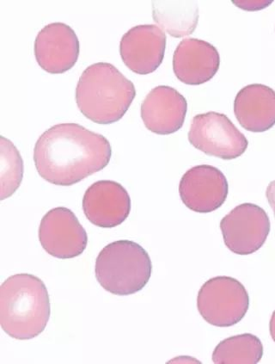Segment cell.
Masks as SVG:
<instances>
[{
  "instance_id": "20",
  "label": "cell",
  "mask_w": 275,
  "mask_h": 364,
  "mask_svg": "<svg viewBox=\"0 0 275 364\" xmlns=\"http://www.w3.org/2000/svg\"><path fill=\"white\" fill-rule=\"evenodd\" d=\"M266 196L270 207L272 208L275 216V180L271 182L268 188H266Z\"/></svg>"
},
{
  "instance_id": "6",
  "label": "cell",
  "mask_w": 275,
  "mask_h": 364,
  "mask_svg": "<svg viewBox=\"0 0 275 364\" xmlns=\"http://www.w3.org/2000/svg\"><path fill=\"white\" fill-rule=\"evenodd\" d=\"M188 141L209 156L232 161L247 150L244 134L224 114L207 112L193 118Z\"/></svg>"
},
{
  "instance_id": "4",
  "label": "cell",
  "mask_w": 275,
  "mask_h": 364,
  "mask_svg": "<svg viewBox=\"0 0 275 364\" xmlns=\"http://www.w3.org/2000/svg\"><path fill=\"white\" fill-rule=\"evenodd\" d=\"M153 264L141 245L117 240L102 249L96 260V277L106 291L129 296L149 284Z\"/></svg>"
},
{
  "instance_id": "16",
  "label": "cell",
  "mask_w": 275,
  "mask_h": 364,
  "mask_svg": "<svg viewBox=\"0 0 275 364\" xmlns=\"http://www.w3.org/2000/svg\"><path fill=\"white\" fill-rule=\"evenodd\" d=\"M153 16L162 31L176 38H184L195 31L199 7L193 1H153Z\"/></svg>"
},
{
  "instance_id": "12",
  "label": "cell",
  "mask_w": 275,
  "mask_h": 364,
  "mask_svg": "<svg viewBox=\"0 0 275 364\" xmlns=\"http://www.w3.org/2000/svg\"><path fill=\"white\" fill-rule=\"evenodd\" d=\"M83 210L86 218L95 226L116 228L129 218L131 198L129 192L120 183L101 180L85 191Z\"/></svg>"
},
{
  "instance_id": "15",
  "label": "cell",
  "mask_w": 275,
  "mask_h": 364,
  "mask_svg": "<svg viewBox=\"0 0 275 364\" xmlns=\"http://www.w3.org/2000/svg\"><path fill=\"white\" fill-rule=\"evenodd\" d=\"M234 114L244 129L266 132L275 125V91L264 85H247L237 94Z\"/></svg>"
},
{
  "instance_id": "9",
  "label": "cell",
  "mask_w": 275,
  "mask_h": 364,
  "mask_svg": "<svg viewBox=\"0 0 275 364\" xmlns=\"http://www.w3.org/2000/svg\"><path fill=\"white\" fill-rule=\"evenodd\" d=\"M229 193L227 178L220 169L209 165L192 167L183 176L179 194L190 210L211 213L223 205Z\"/></svg>"
},
{
  "instance_id": "19",
  "label": "cell",
  "mask_w": 275,
  "mask_h": 364,
  "mask_svg": "<svg viewBox=\"0 0 275 364\" xmlns=\"http://www.w3.org/2000/svg\"><path fill=\"white\" fill-rule=\"evenodd\" d=\"M235 5L241 9L248 11H254L264 9L269 6L273 1H233Z\"/></svg>"
},
{
  "instance_id": "10",
  "label": "cell",
  "mask_w": 275,
  "mask_h": 364,
  "mask_svg": "<svg viewBox=\"0 0 275 364\" xmlns=\"http://www.w3.org/2000/svg\"><path fill=\"white\" fill-rule=\"evenodd\" d=\"M35 56L40 67L52 75H60L75 67L80 56V41L67 24L45 26L35 41Z\"/></svg>"
},
{
  "instance_id": "1",
  "label": "cell",
  "mask_w": 275,
  "mask_h": 364,
  "mask_svg": "<svg viewBox=\"0 0 275 364\" xmlns=\"http://www.w3.org/2000/svg\"><path fill=\"white\" fill-rule=\"evenodd\" d=\"M112 149L104 136L77 124H60L36 141L34 161L41 177L53 185L70 186L105 168Z\"/></svg>"
},
{
  "instance_id": "21",
  "label": "cell",
  "mask_w": 275,
  "mask_h": 364,
  "mask_svg": "<svg viewBox=\"0 0 275 364\" xmlns=\"http://www.w3.org/2000/svg\"><path fill=\"white\" fill-rule=\"evenodd\" d=\"M269 331L271 338H272L274 342L275 343V310L271 316L270 323H269Z\"/></svg>"
},
{
  "instance_id": "8",
  "label": "cell",
  "mask_w": 275,
  "mask_h": 364,
  "mask_svg": "<svg viewBox=\"0 0 275 364\" xmlns=\"http://www.w3.org/2000/svg\"><path fill=\"white\" fill-rule=\"evenodd\" d=\"M39 240L44 250L56 259H73L87 247L88 236L75 213L58 207L48 211L41 222Z\"/></svg>"
},
{
  "instance_id": "7",
  "label": "cell",
  "mask_w": 275,
  "mask_h": 364,
  "mask_svg": "<svg viewBox=\"0 0 275 364\" xmlns=\"http://www.w3.org/2000/svg\"><path fill=\"white\" fill-rule=\"evenodd\" d=\"M270 228L266 212L253 203L234 208L220 223L225 245L237 255H249L260 250L268 239Z\"/></svg>"
},
{
  "instance_id": "13",
  "label": "cell",
  "mask_w": 275,
  "mask_h": 364,
  "mask_svg": "<svg viewBox=\"0 0 275 364\" xmlns=\"http://www.w3.org/2000/svg\"><path fill=\"white\" fill-rule=\"evenodd\" d=\"M187 112L186 98L166 85L151 90L141 105L144 124L151 132L160 136L174 134L182 129Z\"/></svg>"
},
{
  "instance_id": "2",
  "label": "cell",
  "mask_w": 275,
  "mask_h": 364,
  "mask_svg": "<svg viewBox=\"0 0 275 364\" xmlns=\"http://www.w3.org/2000/svg\"><path fill=\"white\" fill-rule=\"evenodd\" d=\"M50 313L48 289L38 277L18 274L0 287V325L11 338L38 337L46 328Z\"/></svg>"
},
{
  "instance_id": "18",
  "label": "cell",
  "mask_w": 275,
  "mask_h": 364,
  "mask_svg": "<svg viewBox=\"0 0 275 364\" xmlns=\"http://www.w3.org/2000/svg\"><path fill=\"white\" fill-rule=\"evenodd\" d=\"M1 198H10L18 189L23 181V161L18 150L8 139L1 136Z\"/></svg>"
},
{
  "instance_id": "5",
  "label": "cell",
  "mask_w": 275,
  "mask_h": 364,
  "mask_svg": "<svg viewBox=\"0 0 275 364\" xmlns=\"http://www.w3.org/2000/svg\"><path fill=\"white\" fill-rule=\"evenodd\" d=\"M249 308L244 286L231 277H216L205 283L197 296V309L209 324L231 327L240 322Z\"/></svg>"
},
{
  "instance_id": "17",
  "label": "cell",
  "mask_w": 275,
  "mask_h": 364,
  "mask_svg": "<svg viewBox=\"0 0 275 364\" xmlns=\"http://www.w3.org/2000/svg\"><path fill=\"white\" fill-rule=\"evenodd\" d=\"M264 355V346L259 338L244 333L224 339L212 353L215 364H257Z\"/></svg>"
},
{
  "instance_id": "14",
  "label": "cell",
  "mask_w": 275,
  "mask_h": 364,
  "mask_svg": "<svg viewBox=\"0 0 275 364\" xmlns=\"http://www.w3.org/2000/svg\"><path fill=\"white\" fill-rule=\"evenodd\" d=\"M219 51L206 41L183 39L173 55L175 75L183 83L200 85L210 81L219 71Z\"/></svg>"
},
{
  "instance_id": "11",
  "label": "cell",
  "mask_w": 275,
  "mask_h": 364,
  "mask_svg": "<svg viewBox=\"0 0 275 364\" xmlns=\"http://www.w3.org/2000/svg\"><path fill=\"white\" fill-rule=\"evenodd\" d=\"M166 41V33L158 26L144 24L130 28L121 40L122 61L137 75H150L163 63Z\"/></svg>"
},
{
  "instance_id": "3",
  "label": "cell",
  "mask_w": 275,
  "mask_h": 364,
  "mask_svg": "<svg viewBox=\"0 0 275 364\" xmlns=\"http://www.w3.org/2000/svg\"><path fill=\"white\" fill-rule=\"evenodd\" d=\"M136 90L112 64L98 63L86 68L76 89L82 114L98 124L120 121L132 105Z\"/></svg>"
}]
</instances>
